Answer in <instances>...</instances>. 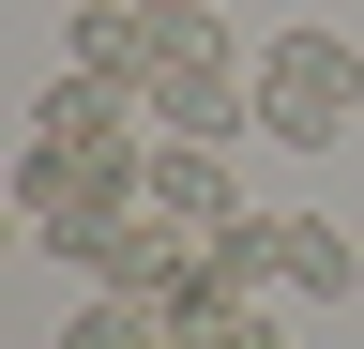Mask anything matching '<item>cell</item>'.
Returning a JSON list of instances; mask_svg holds the SVG:
<instances>
[{
  "label": "cell",
  "instance_id": "cell-2",
  "mask_svg": "<svg viewBox=\"0 0 364 349\" xmlns=\"http://www.w3.org/2000/svg\"><path fill=\"white\" fill-rule=\"evenodd\" d=\"M136 107H152V137H243V122H258V61H152V92H136Z\"/></svg>",
  "mask_w": 364,
  "mask_h": 349
},
{
  "label": "cell",
  "instance_id": "cell-5",
  "mask_svg": "<svg viewBox=\"0 0 364 349\" xmlns=\"http://www.w3.org/2000/svg\"><path fill=\"white\" fill-rule=\"evenodd\" d=\"M289 289H304V304H349V289H364V258L318 228V213H289Z\"/></svg>",
  "mask_w": 364,
  "mask_h": 349
},
{
  "label": "cell",
  "instance_id": "cell-1",
  "mask_svg": "<svg viewBox=\"0 0 364 349\" xmlns=\"http://www.w3.org/2000/svg\"><path fill=\"white\" fill-rule=\"evenodd\" d=\"M364 122V46L349 31H273L258 46V137L273 152H334Z\"/></svg>",
  "mask_w": 364,
  "mask_h": 349
},
{
  "label": "cell",
  "instance_id": "cell-6",
  "mask_svg": "<svg viewBox=\"0 0 364 349\" xmlns=\"http://www.w3.org/2000/svg\"><path fill=\"white\" fill-rule=\"evenodd\" d=\"M198 349H289V334H258V319H243V304H228V319H213Z\"/></svg>",
  "mask_w": 364,
  "mask_h": 349
},
{
  "label": "cell",
  "instance_id": "cell-4",
  "mask_svg": "<svg viewBox=\"0 0 364 349\" xmlns=\"http://www.w3.org/2000/svg\"><path fill=\"white\" fill-rule=\"evenodd\" d=\"M61 61H76V76H122V92H152V61H167V16H152V0H91V16L61 31Z\"/></svg>",
  "mask_w": 364,
  "mask_h": 349
},
{
  "label": "cell",
  "instance_id": "cell-3",
  "mask_svg": "<svg viewBox=\"0 0 364 349\" xmlns=\"http://www.w3.org/2000/svg\"><path fill=\"white\" fill-rule=\"evenodd\" d=\"M136 198H152L167 228H198V243H213V228H243V213H258V198H243V167H228L213 137H152V183H136Z\"/></svg>",
  "mask_w": 364,
  "mask_h": 349
},
{
  "label": "cell",
  "instance_id": "cell-7",
  "mask_svg": "<svg viewBox=\"0 0 364 349\" xmlns=\"http://www.w3.org/2000/svg\"><path fill=\"white\" fill-rule=\"evenodd\" d=\"M152 16H198V0H152Z\"/></svg>",
  "mask_w": 364,
  "mask_h": 349
}]
</instances>
